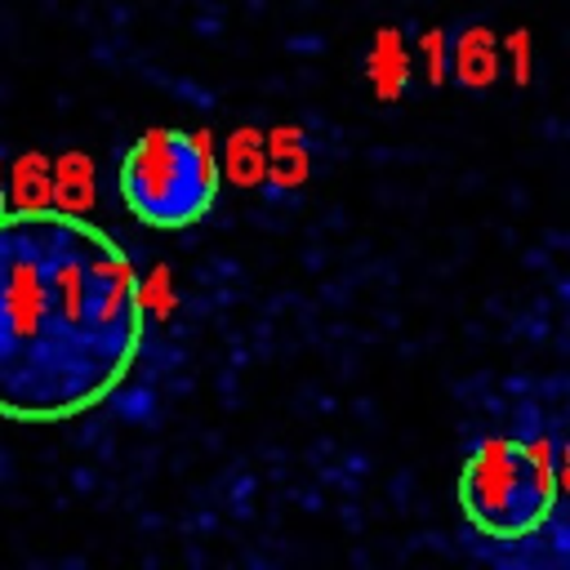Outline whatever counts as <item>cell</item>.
<instances>
[{"mask_svg":"<svg viewBox=\"0 0 570 570\" xmlns=\"http://www.w3.org/2000/svg\"><path fill=\"white\" fill-rule=\"evenodd\" d=\"M147 298L129 254L58 205L0 209V419L67 423L134 370Z\"/></svg>","mask_w":570,"mask_h":570,"instance_id":"obj_1","label":"cell"},{"mask_svg":"<svg viewBox=\"0 0 570 570\" xmlns=\"http://www.w3.org/2000/svg\"><path fill=\"white\" fill-rule=\"evenodd\" d=\"M125 209L156 227V232H178L200 223L214 200H218V165L205 138L178 125L147 129L125 156L116 174Z\"/></svg>","mask_w":570,"mask_h":570,"instance_id":"obj_2","label":"cell"},{"mask_svg":"<svg viewBox=\"0 0 570 570\" xmlns=\"http://www.w3.org/2000/svg\"><path fill=\"white\" fill-rule=\"evenodd\" d=\"M557 503V472L543 450L508 436L481 441L459 472V508L485 539L517 543L543 530Z\"/></svg>","mask_w":570,"mask_h":570,"instance_id":"obj_3","label":"cell"},{"mask_svg":"<svg viewBox=\"0 0 570 570\" xmlns=\"http://www.w3.org/2000/svg\"><path fill=\"white\" fill-rule=\"evenodd\" d=\"M0 209H4V191H0Z\"/></svg>","mask_w":570,"mask_h":570,"instance_id":"obj_4","label":"cell"}]
</instances>
